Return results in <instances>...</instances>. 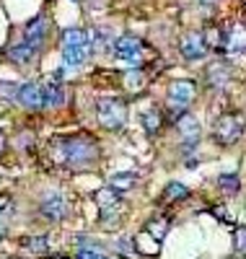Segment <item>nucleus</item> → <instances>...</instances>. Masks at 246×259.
Wrapping results in <instances>:
<instances>
[{"label":"nucleus","mask_w":246,"mask_h":259,"mask_svg":"<svg viewBox=\"0 0 246 259\" xmlns=\"http://www.w3.org/2000/svg\"><path fill=\"white\" fill-rule=\"evenodd\" d=\"M96 202H99V207H101V215H104V218H109V215L114 212V210L119 207V202H122L119 189H114V187L99 189V192H96Z\"/></svg>","instance_id":"obj_9"},{"label":"nucleus","mask_w":246,"mask_h":259,"mask_svg":"<svg viewBox=\"0 0 246 259\" xmlns=\"http://www.w3.org/2000/svg\"><path fill=\"white\" fill-rule=\"evenodd\" d=\"M143 127H145V130H148V133L153 135V133H155V130H158V127H161V117H158V114H155V112H145V114H143Z\"/></svg>","instance_id":"obj_22"},{"label":"nucleus","mask_w":246,"mask_h":259,"mask_svg":"<svg viewBox=\"0 0 246 259\" xmlns=\"http://www.w3.org/2000/svg\"><path fill=\"white\" fill-rule=\"evenodd\" d=\"M18 104L26 106V109H42V106H47V101H44V85L24 83L21 85V94H18Z\"/></svg>","instance_id":"obj_7"},{"label":"nucleus","mask_w":246,"mask_h":259,"mask_svg":"<svg viewBox=\"0 0 246 259\" xmlns=\"http://www.w3.org/2000/svg\"><path fill=\"white\" fill-rule=\"evenodd\" d=\"M187 194H189V189L182 182H171L163 189V200H182V197H187Z\"/></svg>","instance_id":"obj_18"},{"label":"nucleus","mask_w":246,"mask_h":259,"mask_svg":"<svg viewBox=\"0 0 246 259\" xmlns=\"http://www.w3.org/2000/svg\"><path fill=\"white\" fill-rule=\"evenodd\" d=\"M166 228H169V223H166V221H153V223L148 226V233L153 236L155 241H161L163 236H166Z\"/></svg>","instance_id":"obj_23"},{"label":"nucleus","mask_w":246,"mask_h":259,"mask_svg":"<svg viewBox=\"0 0 246 259\" xmlns=\"http://www.w3.org/2000/svg\"><path fill=\"white\" fill-rule=\"evenodd\" d=\"M243 133V119L238 114H223L215 122V140L220 145H233Z\"/></svg>","instance_id":"obj_3"},{"label":"nucleus","mask_w":246,"mask_h":259,"mask_svg":"<svg viewBox=\"0 0 246 259\" xmlns=\"http://www.w3.org/2000/svg\"><path fill=\"white\" fill-rule=\"evenodd\" d=\"M197 96V85L192 80H174L169 85V104L176 109H187Z\"/></svg>","instance_id":"obj_5"},{"label":"nucleus","mask_w":246,"mask_h":259,"mask_svg":"<svg viewBox=\"0 0 246 259\" xmlns=\"http://www.w3.org/2000/svg\"><path fill=\"white\" fill-rule=\"evenodd\" d=\"M75 259H109V256H104L101 251H94V249H78Z\"/></svg>","instance_id":"obj_25"},{"label":"nucleus","mask_w":246,"mask_h":259,"mask_svg":"<svg viewBox=\"0 0 246 259\" xmlns=\"http://www.w3.org/2000/svg\"><path fill=\"white\" fill-rule=\"evenodd\" d=\"M176 127H179L182 140H184L187 145H197V140H199V122H197L192 114H184L182 119L176 122Z\"/></svg>","instance_id":"obj_11"},{"label":"nucleus","mask_w":246,"mask_h":259,"mask_svg":"<svg viewBox=\"0 0 246 259\" xmlns=\"http://www.w3.org/2000/svg\"><path fill=\"white\" fill-rule=\"evenodd\" d=\"M44 39H47V21H44V16H34L24 29V41L36 50Z\"/></svg>","instance_id":"obj_8"},{"label":"nucleus","mask_w":246,"mask_h":259,"mask_svg":"<svg viewBox=\"0 0 246 259\" xmlns=\"http://www.w3.org/2000/svg\"><path fill=\"white\" fill-rule=\"evenodd\" d=\"M21 85H16L13 80H0V99L3 101H18Z\"/></svg>","instance_id":"obj_19"},{"label":"nucleus","mask_w":246,"mask_h":259,"mask_svg":"<svg viewBox=\"0 0 246 259\" xmlns=\"http://www.w3.org/2000/svg\"><path fill=\"white\" fill-rule=\"evenodd\" d=\"M218 187H220L223 192L233 194V192H238V177H236V174H220V179H218Z\"/></svg>","instance_id":"obj_21"},{"label":"nucleus","mask_w":246,"mask_h":259,"mask_svg":"<svg viewBox=\"0 0 246 259\" xmlns=\"http://www.w3.org/2000/svg\"><path fill=\"white\" fill-rule=\"evenodd\" d=\"M75 45H88V36L83 29H65L62 31V47H75Z\"/></svg>","instance_id":"obj_17"},{"label":"nucleus","mask_w":246,"mask_h":259,"mask_svg":"<svg viewBox=\"0 0 246 259\" xmlns=\"http://www.w3.org/2000/svg\"><path fill=\"white\" fill-rule=\"evenodd\" d=\"M135 174H130V171H127V174H114V177H111V187H114V189H130L132 184H135Z\"/></svg>","instance_id":"obj_20"},{"label":"nucleus","mask_w":246,"mask_h":259,"mask_svg":"<svg viewBox=\"0 0 246 259\" xmlns=\"http://www.w3.org/2000/svg\"><path fill=\"white\" fill-rule=\"evenodd\" d=\"M117 249H119V254H132V246H130V241L127 239H122V241H117Z\"/></svg>","instance_id":"obj_27"},{"label":"nucleus","mask_w":246,"mask_h":259,"mask_svg":"<svg viewBox=\"0 0 246 259\" xmlns=\"http://www.w3.org/2000/svg\"><path fill=\"white\" fill-rule=\"evenodd\" d=\"M50 259H65V256H50Z\"/></svg>","instance_id":"obj_29"},{"label":"nucleus","mask_w":246,"mask_h":259,"mask_svg":"<svg viewBox=\"0 0 246 259\" xmlns=\"http://www.w3.org/2000/svg\"><path fill=\"white\" fill-rule=\"evenodd\" d=\"M179 50H182V55L187 60H202L208 52V41L199 31H187L182 36V41H179Z\"/></svg>","instance_id":"obj_6"},{"label":"nucleus","mask_w":246,"mask_h":259,"mask_svg":"<svg viewBox=\"0 0 246 259\" xmlns=\"http://www.w3.org/2000/svg\"><path fill=\"white\" fill-rule=\"evenodd\" d=\"M42 215H44V218H50V221L65 218V202H62L60 194H50V197L42 202Z\"/></svg>","instance_id":"obj_13"},{"label":"nucleus","mask_w":246,"mask_h":259,"mask_svg":"<svg viewBox=\"0 0 246 259\" xmlns=\"http://www.w3.org/2000/svg\"><path fill=\"white\" fill-rule=\"evenodd\" d=\"M88 52H91V47L88 45H75V47H62V60L68 68H80V65L86 62Z\"/></svg>","instance_id":"obj_12"},{"label":"nucleus","mask_w":246,"mask_h":259,"mask_svg":"<svg viewBox=\"0 0 246 259\" xmlns=\"http://www.w3.org/2000/svg\"><path fill=\"white\" fill-rule=\"evenodd\" d=\"M44 101H47V106H62L65 104V91H62V83L50 78L47 83H44Z\"/></svg>","instance_id":"obj_15"},{"label":"nucleus","mask_w":246,"mask_h":259,"mask_svg":"<svg viewBox=\"0 0 246 259\" xmlns=\"http://www.w3.org/2000/svg\"><path fill=\"white\" fill-rule=\"evenodd\" d=\"M236 249H246V228H236Z\"/></svg>","instance_id":"obj_26"},{"label":"nucleus","mask_w":246,"mask_h":259,"mask_svg":"<svg viewBox=\"0 0 246 259\" xmlns=\"http://www.w3.org/2000/svg\"><path fill=\"white\" fill-rule=\"evenodd\" d=\"M223 47L231 52H241L246 50V29L241 24H233L226 34H223Z\"/></svg>","instance_id":"obj_10"},{"label":"nucleus","mask_w":246,"mask_h":259,"mask_svg":"<svg viewBox=\"0 0 246 259\" xmlns=\"http://www.w3.org/2000/svg\"><path fill=\"white\" fill-rule=\"evenodd\" d=\"M228 80H231V68L226 62L218 60V62H213L208 68V83L210 85H218V89H220V85H226Z\"/></svg>","instance_id":"obj_14"},{"label":"nucleus","mask_w":246,"mask_h":259,"mask_svg":"<svg viewBox=\"0 0 246 259\" xmlns=\"http://www.w3.org/2000/svg\"><path fill=\"white\" fill-rule=\"evenodd\" d=\"M96 119L106 130H119L127 119V104L122 99H99L96 101Z\"/></svg>","instance_id":"obj_2"},{"label":"nucleus","mask_w":246,"mask_h":259,"mask_svg":"<svg viewBox=\"0 0 246 259\" xmlns=\"http://www.w3.org/2000/svg\"><path fill=\"white\" fill-rule=\"evenodd\" d=\"M60 153H62V163L86 168L99 158V145L96 140L86 138V135H75V138H65L60 143Z\"/></svg>","instance_id":"obj_1"},{"label":"nucleus","mask_w":246,"mask_h":259,"mask_svg":"<svg viewBox=\"0 0 246 259\" xmlns=\"http://www.w3.org/2000/svg\"><path fill=\"white\" fill-rule=\"evenodd\" d=\"M140 50H143L140 36H130V34H125V36L114 39V57L122 60V62H127V65H140V62H143Z\"/></svg>","instance_id":"obj_4"},{"label":"nucleus","mask_w":246,"mask_h":259,"mask_svg":"<svg viewBox=\"0 0 246 259\" xmlns=\"http://www.w3.org/2000/svg\"><path fill=\"white\" fill-rule=\"evenodd\" d=\"M34 52H36V50H34L31 45H26L24 39H21L18 45H13V47L8 50V57H11L16 65H29V62L34 60Z\"/></svg>","instance_id":"obj_16"},{"label":"nucleus","mask_w":246,"mask_h":259,"mask_svg":"<svg viewBox=\"0 0 246 259\" xmlns=\"http://www.w3.org/2000/svg\"><path fill=\"white\" fill-rule=\"evenodd\" d=\"M26 246L31 251H36V254H44V251H47V239H44V236H36V239H29Z\"/></svg>","instance_id":"obj_24"},{"label":"nucleus","mask_w":246,"mask_h":259,"mask_svg":"<svg viewBox=\"0 0 246 259\" xmlns=\"http://www.w3.org/2000/svg\"><path fill=\"white\" fill-rule=\"evenodd\" d=\"M199 3H215V0H199Z\"/></svg>","instance_id":"obj_28"}]
</instances>
